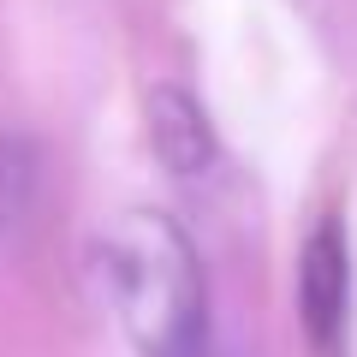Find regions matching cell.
I'll return each mask as SVG.
<instances>
[{
  "label": "cell",
  "instance_id": "5b68a950",
  "mask_svg": "<svg viewBox=\"0 0 357 357\" xmlns=\"http://www.w3.org/2000/svg\"><path fill=\"white\" fill-rule=\"evenodd\" d=\"M203 357H220V351H215V345H208V351H203Z\"/></svg>",
  "mask_w": 357,
  "mask_h": 357
},
{
  "label": "cell",
  "instance_id": "3957f363",
  "mask_svg": "<svg viewBox=\"0 0 357 357\" xmlns=\"http://www.w3.org/2000/svg\"><path fill=\"white\" fill-rule=\"evenodd\" d=\"M143 137L173 178H197L215 167V126H208L203 102L178 84H155L143 96Z\"/></svg>",
  "mask_w": 357,
  "mask_h": 357
},
{
  "label": "cell",
  "instance_id": "6da1fadb",
  "mask_svg": "<svg viewBox=\"0 0 357 357\" xmlns=\"http://www.w3.org/2000/svg\"><path fill=\"white\" fill-rule=\"evenodd\" d=\"M107 304L119 310L126 333L143 357H203L208 351V280L191 238L161 208H126L102 232Z\"/></svg>",
  "mask_w": 357,
  "mask_h": 357
},
{
  "label": "cell",
  "instance_id": "7a4b0ae2",
  "mask_svg": "<svg viewBox=\"0 0 357 357\" xmlns=\"http://www.w3.org/2000/svg\"><path fill=\"white\" fill-rule=\"evenodd\" d=\"M298 316L321 357L345 351V316H351V250L340 220H321L298 256Z\"/></svg>",
  "mask_w": 357,
  "mask_h": 357
},
{
  "label": "cell",
  "instance_id": "277c9868",
  "mask_svg": "<svg viewBox=\"0 0 357 357\" xmlns=\"http://www.w3.org/2000/svg\"><path fill=\"white\" fill-rule=\"evenodd\" d=\"M42 203V149L18 131H0V244H18Z\"/></svg>",
  "mask_w": 357,
  "mask_h": 357
}]
</instances>
